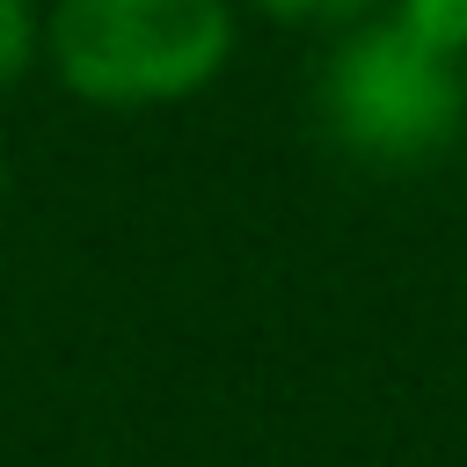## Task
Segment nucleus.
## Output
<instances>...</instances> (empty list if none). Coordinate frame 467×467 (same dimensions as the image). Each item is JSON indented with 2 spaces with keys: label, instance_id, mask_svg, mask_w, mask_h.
<instances>
[{
  "label": "nucleus",
  "instance_id": "1",
  "mask_svg": "<svg viewBox=\"0 0 467 467\" xmlns=\"http://www.w3.org/2000/svg\"><path fill=\"white\" fill-rule=\"evenodd\" d=\"M44 58L95 109L182 102L226 73L234 0H51Z\"/></svg>",
  "mask_w": 467,
  "mask_h": 467
},
{
  "label": "nucleus",
  "instance_id": "4",
  "mask_svg": "<svg viewBox=\"0 0 467 467\" xmlns=\"http://www.w3.org/2000/svg\"><path fill=\"white\" fill-rule=\"evenodd\" d=\"M36 51H44V15L29 0H0V88H15Z\"/></svg>",
  "mask_w": 467,
  "mask_h": 467
},
{
  "label": "nucleus",
  "instance_id": "5",
  "mask_svg": "<svg viewBox=\"0 0 467 467\" xmlns=\"http://www.w3.org/2000/svg\"><path fill=\"white\" fill-rule=\"evenodd\" d=\"M270 22H292V29H336V22H365L372 0H255Z\"/></svg>",
  "mask_w": 467,
  "mask_h": 467
},
{
  "label": "nucleus",
  "instance_id": "2",
  "mask_svg": "<svg viewBox=\"0 0 467 467\" xmlns=\"http://www.w3.org/2000/svg\"><path fill=\"white\" fill-rule=\"evenodd\" d=\"M321 117L358 161L409 168V161H431L438 146H452V131L467 117V80L452 58L423 51L416 36H401L379 15L336 44V58L321 73Z\"/></svg>",
  "mask_w": 467,
  "mask_h": 467
},
{
  "label": "nucleus",
  "instance_id": "3",
  "mask_svg": "<svg viewBox=\"0 0 467 467\" xmlns=\"http://www.w3.org/2000/svg\"><path fill=\"white\" fill-rule=\"evenodd\" d=\"M401 36H416L423 51H438V58H467V0H394V15H387Z\"/></svg>",
  "mask_w": 467,
  "mask_h": 467
},
{
  "label": "nucleus",
  "instance_id": "6",
  "mask_svg": "<svg viewBox=\"0 0 467 467\" xmlns=\"http://www.w3.org/2000/svg\"><path fill=\"white\" fill-rule=\"evenodd\" d=\"M0 204H7V161H0Z\"/></svg>",
  "mask_w": 467,
  "mask_h": 467
}]
</instances>
